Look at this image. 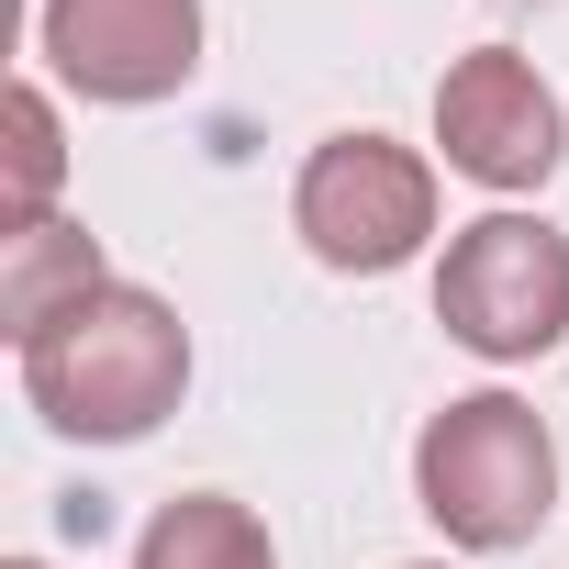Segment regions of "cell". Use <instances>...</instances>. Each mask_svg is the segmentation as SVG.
I'll list each match as a JSON object with an SVG mask.
<instances>
[{"label":"cell","instance_id":"obj_10","mask_svg":"<svg viewBox=\"0 0 569 569\" xmlns=\"http://www.w3.org/2000/svg\"><path fill=\"white\" fill-rule=\"evenodd\" d=\"M502 12H525V0H502Z\"/></svg>","mask_w":569,"mask_h":569},{"label":"cell","instance_id":"obj_8","mask_svg":"<svg viewBox=\"0 0 569 569\" xmlns=\"http://www.w3.org/2000/svg\"><path fill=\"white\" fill-rule=\"evenodd\" d=\"M134 569H279V547H268V525L234 491H179L134 536Z\"/></svg>","mask_w":569,"mask_h":569},{"label":"cell","instance_id":"obj_5","mask_svg":"<svg viewBox=\"0 0 569 569\" xmlns=\"http://www.w3.org/2000/svg\"><path fill=\"white\" fill-rule=\"evenodd\" d=\"M46 68L79 90V101H168L190 90L201 68V0H46V23H34Z\"/></svg>","mask_w":569,"mask_h":569},{"label":"cell","instance_id":"obj_4","mask_svg":"<svg viewBox=\"0 0 569 569\" xmlns=\"http://www.w3.org/2000/svg\"><path fill=\"white\" fill-rule=\"evenodd\" d=\"M291 223L325 268L380 279L436 234V168L413 146H391V134H325L291 179Z\"/></svg>","mask_w":569,"mask_h":569},{"label":"cell","instance_id":"obj_1","mask_svg":"<svg viewBox=\"0 0 569 569\" xmlns=\"http://www.w3.org/2000/svg\"><path fill=\"white\" fill-rule=\"evenodd\" d=\"M23 391H34V413H46L57 436H79V447H134V436H157V425L179 413V391H190V325H179L157 291H134V279H101L90 302H68L57 325L23 336Z\"/></svg>","mask_w":569,"mask_h":569},{"label":"cell","instance_id":"obj_6","mask_svg":"<svg viewBox=\"0 0 569 569\" xmlns=\"http://www.w3.org/2000/svg\"><path fill=\"white\" fill-rule=\"evenodd\" d=\"M436 146L458 179L480 190H536L558 157H569V112L558 90L513 57V46H469L447 79H436Z\"/></svg>","mask_w":569,"mask_h":569},{"label":"cell","instance_id":"obj_2","mask_svg":"<svg viewBox=\"0 0 569 569\" xmlns=\"http://www.w3.org/2000/svg\"><path fill=\"white\" fill-rule=\"evenodd\" d=\"M413 491H425V513H436L458 547L502 558V547H525V536L558 513V436H547L536 402H513V391H458V402L413 436Z\"/></svg>","mask_w":569,"mask_h":569},{"label":"cell","instance_id":"obj_3","mask_svg":"<svg viewBox=\"0 0 569 569\" xmlns=\"http://www.w3.org/2000/svg\"><path fill=\"white\" fill-rule=\"evenodd\" d=\"M436 325L513 369V358H547L569 336V234L536 223V212H480L447 234V268H436Z\"/></svg>","mask_w":569,"mask_h":569},{"label":"cell","instance_id":"obj_11","mask_svg":"<svg viewBox=\"0 0 569 569\" xmlns=\"http://www.w3.org/2000/svg\"><path fill=\"white\" fill-rule=\"evenodd\" d=\"M12 569H34V558H12Z\"/></svg>","mask_w":569,"mask_h":569},{"label":"cell","instance_id":"obj_9","mask_svg":"<svg viewBox=\"0 0 569 569\" xmlns=\"http://www.w3.org/2000/svg\"><path fill=\"white\" fill-rule=\"evenodd\" d=\"M0 134H12V201H0V234L23 223H57V179H68V134H57V101L23 79L0 101Z\"/></svg>","mask_w":569,"mask_h":569},{"label":"cell","instance_id":"obj_7","mask_svg":"<svg viewBox=\"0 0 569 569\" xmlns=\"http://www.w3.org/2000/svg\"><path fill=\"white\" fill-rule=\"evenodd\" d=\"M101 246L79 234V223H23V234H0V325H12V347L34 336V325H57L68 302H90L101 291Z\"/></svg>","mask_w":569,"mask_h":569}]
</instances>
